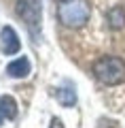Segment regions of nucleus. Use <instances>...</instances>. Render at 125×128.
Here are the masks:
<instances>
[{"instance_id": "9d476101", "label": "nucleus", "mask_w": 125, "mask_h": 128, "mask_svg": "<svg viewBox=\"0 0 125 128\" xmlns=\"http://www.w3.org/2000/svg\"><path fill=\"white\" fill-rule=\"evenodd\" d=\"M0 124H2V115H0Z\"/></svg>"}, {"instance_id": "7ed1b4c3", "label": "nucleus", "mask_w": 125, "mask_h": 128, "mask_svg": "<svg viewBox=\"0 0 125 128\" xmlns=\"http://www.w3.org/2000/svg\"><path fill=\"white\" fill-rule=\"evenodd\" d=\"M15 11L26 22L28 28L40 26V0H17L15 2Z\"/></svg>"}, {"instance_id": "0eeeda50", "label": "nucleus", "mask_w": 125, "mask_h": 128, "mask_svg": "<svg viewBox=\"0 0 125 128\" xmlns=\"http://www.w3.org/2000/svg\"><path fill=\"white\" fill-rule=\"evenodd\" d=\"M0 113L4 115L6 120H13L15 115H17V102H15V98L2 96V98H0Z\"/></svg>"}, {"instance_id": "f03ea898", "label": "nucleus", "mask_w": 125, "mask_h": 128, "mask_svg": "<svg viewBox=\"0 0 125 128\" xmlns=\"http://www.w3.org/2000/svg\"><path fill=\"white\" fill-rule=\"evenodd\" d=\"M91 17V4L87 0H62L57 4V19L66 28H83Z\"/></svg>"}, {"instance_id": "6e6552de", "label": "nucleus", "mask_w": 125, "mask_h": 128, "mask_svg": "<svg viewBox=\"0 0 125 128\" xmlns=\"http://www.w3.org/2000/svg\"><path fill=\"white\" fill-rule=\"evenodd\" d=\"M55 98L59 100L62 107H72L76 102V94H74L72 88H59V90L55 92Z\"/></svg>"}, {"instance_id": "f257e3e1", "label": "nucleus", "mask_w": 125, "mask_h": 128, "mask_svg": "<svg viewBox=\"0 0 125 128\" xmlns=\"http://www.w3.org/2000/svg\"><path fill=\"white\" fill-rule=\"evenodd\" d=\"M91 73L102 86H119L125 81V60L117 56H102L93 62Z\"/></svg>"}, {"instance_id": "20e7f679", "label": "nucleus", "mask_w": 125, "mask_h": 128, "mask_svg": "<svg viewBox=\"0 0 125 128\" xmlns=\"http://www.w3.org/2000/svg\"><path fill=\"white\" fill-rule=\"evenodd\" d=\"M0 49L4 51L6 56H13L21 49V43L17 38V32L13 30L11 26H4L2 32H0Z\"/></svg>"}, {"instance_id": "423d86ee", "label": "nucleus", "mask_w": 125, "mask_h": 128, "mask_svg": "<svg viewBox=\"0 0 125 128\" xmlns=\"http://www.w3.org/2000/svg\"><path fill=\"white\" fill-rule=\"evenodd\" d=\"M106 19H108V26L112 30H121L125 26V9L123 6H112V9H108Z\"/></svg>"}, {"instance_id": "1a4fd4ad", "label": "nucleus", "mask_w": 125, "mask_h": 128, "mask_svg": "<svg viewBox=\"0 0 125 128\" xmlns=\"http://www.w3.org/2000/svg\"><path fill=\"white\" fill-rule=\"evenodd\" d=\"M51 128H64V126H62V122H59L57 118H53L51 120Z\"/></svg>"}, {"instance_id": "39448f33", "label": "nucleus", "mask_w": 125, "mask_h": 128, "mask_svg": "<svg viewBox=\"0 0 125 128\" xmlns=\"http://www.w3.org/2000/svg\"><path fill=\"white\" fill-rule=\"evenodd\" d=\"M28 73H30V60H28L26 56L9 62V66H6V75H9V77H15V79L28 77Z\"/></svg>"}]
</instances>
